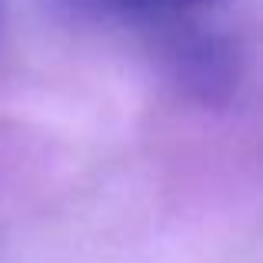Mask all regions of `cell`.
<instances>
[{
  "instance_id": "obj_1",
  "label": "cell",
  "mask_w": 263,
  "mask_h": 263,
  "mask_svg": "<svg viewBox=\"0 0 263 263\" xmlns=\"http://www.w3.org/2000/svg\"><path fill=\"white\" fill-rule=\"evenodd\" d=\"M170 60L177 80L203 100H220L237 80V57L223 37H210V33L177 37L170 44Z\"/></svg>"
},
{
  "instance_id": "obj_2",
  "label": "cell",
  "mask_w": 263,
  "mask_h": 263,
  "mask_svg": "<svg viewBox=\"0 0 263 263\" xmlns=\"http://www.w3.org/2000/svg\"><path fill=\"white\" fill-rule=\"evenodd\" d=\"M57 4L80 20H137L200 0H57Z\"/></svg>"
},
{
  "instance_id": "obj_3",
  "label": "cell",
  "mask_w": 263,
  "mask_h": 263,
  "mask_svg": "<svg viewBox=\"0 0 263 263\" xmlns=\"http://www.w3.org/2000/svg\"><path fill=\"white\" fill-rule=\"evenodd\" d=\"M4 17H7V0H0V33H4Z\"/></svg>"
}]
</instances>
